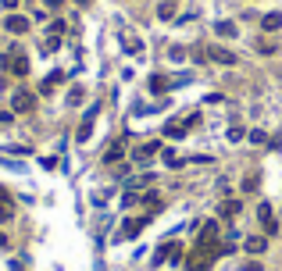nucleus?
<instances>
[{"instance_id":"1","label":"nucleus","mask_w":282,"mask_h":271,"mask_svg":"<svg viewBox=\"0 0 282 271\" xmlns=\"http://www.w3.org/2000/svg\"><path fill=\"white\" fill-rule=\"evenodd\" d=\"M0 68H7L11 75H29V57H25L18 47H11V50L0 57Z\"/></svg>"},{"instance_id":"2","label":"nucleus","mask_w":282,"mask_h":271,"mask_svg":"<svg viewBox=\"0 0 282 271\" xmlns=\"http://www.w3.org/2000/svg\"><path fill=\"white\" fill-rule=\"evenodd\" d=\"M32 107H36V96H32L29 89H18V93L11 96V111H14V114H29Z\"/></svg>"},{"instance_id":"3","label":"nucleus","mask_w":282,"mask_h":271,"mask_svg":"<svg viewBox=\"0 0 282 271\" xmlns=\"http://www.w3.org/2000/svg\"><path fill=\"white\" fill-rule=\"evenodd\" d=\"M257 218H261V225H265V236H275V232H279V221H275V214H272V203H261V207H257Z\"/></svg>"},{"instance_id":"4","label":"nucleus","mask_w":282,"mask_h":271,"mask_svg":"<svg viewBox=\"0 0 282 271\" xmlns=\"http://www.w3.org/2000/svg\"><path fill=\"white\" fill-rule=\"evenodd\" d=\"M4 25H7V32H14V36H22V32H29V29H32V22H29V18H22V14H11Z\"/></svg>"},{"instance_id":"5","label":"nucleus","mask_w":282,"mask_h":271,"mask_svg":"<svg viewBox=\"0 0 282 271\" xmlns=\"http://www.w3.org/2000/svg\"><path fill=\"white\" fill-rule=\"evenodd\" d=\"M143 228H146V218H129V221L122 225V239H133V236H140Z\"/></svg>"},{"instance_id":"6","label":"nucleus","mask_w":282,"mask_h":271,"mask_svg":"<svg viewBox=\"0 0 282 271\" xmlns=\"http://www.w3.org/2000/svg\"><path fill=\"white\" fill-rule=\"evenodd\" d=\"M208 57L218 61V65H236V54H232V50H225V47H211V50H208Z\"/></svg>"},{"instance_id":"7","label":"nucleus","mask_w":282,"mask_h":271,"mask_svg":"<svg viewBox=\"0 0 282 271\" xmlns=\"http://www.w3.org/2000/svg\"><path fill=\"white\" fill-rule=\"evenodd\" d=\"M261 29H265V32H279V29H282V14H279V11L265 14V18H261Z\"/></svg>"},{"instance_id":"8","label":"nucleus","mask_w":282,"mask_h":271,"mask_svg":"<svg viewBox=\"0 0 282 271\" xmlns=\"http://www.w3.org/2000/svg\"><path fill=\"white\" fill-rule=\"evenodd\" d=\"M168 257H182V250H179L175 243H164V246L157 250V257H154V264H161V261H168Z\"/></svg>"},{"instance_id":"9","label":"nucleus","mask_w":282,"mask_h":271,"mask_svg":"<svg viewBox=\"0 0 282 271\" xmlns=\"http://www.w3.org/2000/svg\"><path fill=\"white\" fill-rule=\"evenodd\" d=\"M200 243H218V225H214V221H204V228H200Z\"/></svg>"},{"instance_id":"10","label":"nucleus","mask_w":282,"mask_h":271,"mask_svg":"<svg viewBox=\"0 0 282 271\" xmlns=\"http://www.w3.org/2000/svg\"><path fill=\"white\" fill-rule=\"evenodd\" d=\"M122 153H125V143H111V146H107V153H104V161H107V164H115V161H122Z\"/></svg>"},{"instance_id":"11","label":"nucleus","mask_w":282,"mask_h":271,"mask_svg":"<svg viewBox=\"0 0 282 271\" xmlns=\"http://www.w3.org/2000/svg\"><path fill=\"white\" fill-rule=\"evenodd\" d=\"M265 246H268L265 236H250V239H247V254H265Z\"/></svg>"},{"instance_id":"12","label":"nucleus","mask_w":282,"mask_h":271,"mask_svg":"<svg viewBox=\"0 0 282 271\" xmlns=\"http://www.w3.org/2000/svg\"><path fill=\"white\" fill-rule=\"evenodd\" d=\"M157 150H161V143H143L140 150H136V161H150Z\"/></svg>"},{"instance_id":"13","label":"nucleus","mask_w":282,"mask_h":271,"mask_svg":"<svg viewBox=\"0 0 282 271\" xmlns=\"http://www.w3.org/2000/svg\"><path fill=\"white\" fill-rule=\"evenodd\" d=\"M11 214H14V207H11V197H7V193L0 189V221H7Z\"/></svg>"},{"instance_id":"14","label":"nucleus","mask_w":282,"mask_h":271,"mask_svg":"<svg viewBox=\"0 0 282 271\" xmlns=\"http://www.w3.org/2000/svg\"><path fill=\"white\" fill-rule=\"evenodd\" d=\"M61 79H65V75H61V71H50V75H47V79H43V86H40V93H50V89H54V86H58V82H61Z\"/></svg>"},{"instance_id":"15","label":"nucleus","mask_w":282,"mask_h":271,"mask_svg":"<svg viewBox=\"0 0 282 271\" xmlns=\"http://www.w3.org/2000/svg\"><path fill=\"white\" fill-rule=\"evenodd\" d=\"M239 214V200H225L221 203V218H236Z\"/></svg>"},{"instance_id":"16","label":"nucleus","mask_w":282,"mask_h":271,"mask_svg":"<svg viewBox=\"0 0 282 271\" xmlns=\"http://www.w3.org/2000/svg\"><path fill=\"white\" fill-rule=\"evenodd\" d=\"M168 86H172V82H168L164 75H154V79H150V89H154V93H164Z\"/></svg>"},{"instance_id":"17","label":"nucleus","mask_w":282,"mask_h":271,"mask_svg":"<svg viewBox=\"0 0 282 271\" xmlns=\"http://www.w3.org/2000/svg\"><path fill=\"white\" fill-rule=\"evenodd\" d=\"M186 129H190V125H179V122H168V125H164V132L175 136V139H179V136H186Z\"/></svg>"},{"instance_id":"18","label":"nucleus","mask_w":282,"mask_h":271,"mask_svg":"<svg viewBox=\"0 0 282 271\" xmlns=\"http://www.w3.org/2000/svg\"><path fill=\"white\" fill-rule=\"evenodd\" d=\"M214 32H218V36H236V25H232V22H218Z\"/></svg>"},{"instance_id":"19","label":"nucleus","mask_w":282,"mask_h":271,"mask_svg":"<svg viewBox=\"0 0 282 271\" xmlns=\"http://www.w3.org/2000/svg\"><path fill=\"white\" fill-rule=\"evenodd\" d=\"M157 14H161V18H175V4H172V0H164V4L157 7Z\"/></svg>"},{"instance_id":"20","label":"nucleus","mask_w":282,"mask_h":271,"mask_svg":"<svg viewBox=\"0 0 282 271\" xmlns=\"http://www.w3.org/2000/svg\"><path fill=\"white\" fill-rule=\"evenodd\" d=\"M257 50H261V54H275V43H272V40H257Z\"/></svg>"},{"instance_id":"21","label":"nucleus","mask_w":282,"mask_h":271,"mask_svg":"<svg viewBox=\"0 0 282 271\" xmlns=\"http://www.w3.org/2000/svg\"><path fill=\"white\" fill-rule=\"evenodd\" d=\"M82 96H86V93H82V86H75V89L68 93V104H82Z\"/></svg>"},{"instance_id":"22","label":"nucleus","mask_w":282,"mask_h":271,"mask_svg":"<svg viewBox=\"0 0 282 271\" xmlns=\"http://www.w3.org/2000/svg\"><path fill=\"white\" fill-rule=\"evenodd\" d=\"M243 189L254 193V189H257V175H247V179H243Z\"/></svg>"},{"instance_id":"23","label":"nucleus","mask_w":282,"mask_h":271,"mask_svg":"<svg viewBox=\"0 0 282 271\" xmlns=\"http://www.w3.org/2000/svg\"><path fill=\"white\" fill-rule=\"evenodd\" d=\"M164 164H172V168H175V164H182V161L175 157V150H164Z\"/></svg>"},{"instance_id":"24","label":"nucleus","mask_w":282,"mask_h":271,"mask_svg":"<svg viewBox=\"0 0 282 271\" xmlns=\"http://www.w3.org/2000/svg\"><path fill=\"white\" fill-rule=\"evenodd\" d=\"M14 122V111H0V125H11Z\"/></svg>"},{"instance_id":"25","label":"nucleus","mask_w":282,"mask_h":271,"mask_svg":"<svg viewBox=\"0 0 282 271\" xmlns=\"http://www.w3.org/2000/svg\"><path fill=\"white\" fill-rule=\"evenodd\" d=\"M229 139H232V143H236V139H243V129H239V125H232V129H229Z\"/></svg>"},{"instance_id":"26","label":"nucleus","mask_w":282,"mask_h":271,"mask_svg":"<svg viewBox=\"0 0 282 271\" xmlns=\"http://www.w3.org/2000/svg\"><path fill=\"white\" fill-rule=\"evenodd\" d=\"M0 4H4L7 11H14V7H18V0H0Z\"/></svg>"},{"instance_id":"27","label":"nucleus","mask_w":282,"mask_h":271,"mask_svg":"<svg viewBox=\"0 0 282 271\" xmlns=\"http://www.w3.org/2000/svg\"><path fill=\"white\" fill-rule=\"evenodd\" d=\"M243 271H261V264H254V261H250V264H243Z\"/></svg>"},{"instance_id":"28","label":"nucleus","mask_w":282,"mask_h":271,"mask_svg":"<svg viewBox=\"0 0 282 271\" xmlns=\"http://www.w3.org/2000/svg\"><path fill=\"white\" fill-rule=\"evenodd\" d=\"M47 7H61V0H47Z\"/></svg>"},{"instance_id":"29","label":"nucleus","mask_w":282,"mask_h":271,"mask_svg":"<svg viewBox=\"0 0 282 271\" xmlns=\"http://www.w3.org/2000/svg\"><path fill=\"white\" fill-rule=\"evenodd\" d=\"M0 246H7V239H4V232H0Z\"/></svg>"}]
</instances>
